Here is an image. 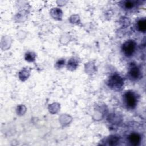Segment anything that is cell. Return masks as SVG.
I'll return each mask as SVG.
<instances>
[{"label": "cell", "mask_w": 146, "mask_h": 146, "mask_svg": "<svg viewBox=\"0 0 146 146\" xmlns=\"http://www.w3.org/2000/svg\"><path fill=\"white\" fill-rule=\"evenodd\" d=\"M135 47H136L135 42L133 40H129L125 42L123 44L122 50L124 54L126 56H130L133 54L135 50Z\"/></svg>", "instance_id": "cell-1"}, {"label": "cell", "mask_w": 146, "mask_h": 146, "mask_svg": "<svg viewBox=\"0 0 146 146\" xmlns=\"http://www.w3.org/2000/svg\"><path fill=\"white\" fill-rule=\"evenodd\" d=\"M125 101L127 105L131 108H134L136 105V98L134 94L131 91L127 92L124 95Z\"/></svg>", "instance_id": "cell-2"}, {"label": "cell", "mask_w": 146, "mask_h": 146, "mask_svg": "<svg viewBox=\"0 0 146 146\" xmlns=\"http://www.w3.org/2000/svg\"><path fill=\"white\" fill-rule=\"evenodd\" d=\"M123 84V79L119 75H113L109 81V86L113 89H118L122 86Z\"/></svg>", "instance_id": "cell-3"}, {"label": "cell", "mask_w": 146, "mask_h": 146, "mask_svg": "<svg viewBox=\"0 0 146 146\" xmlns=\"http://www.w3.org/2000/svg\"><path fill=\"white\" fill-rule=\"evenodd\" d=\"M128 139H129V141H130V143L132 145H137L139 144L141 138L139 134L136 133H131L129 136Z\"/></svg>", "instance_id": "cell-4"}, {"label": "cell", "mask_w": 146, "mask_h": 146, "mask_svg": "<svg viewBox=\"0 0 146 146\" xmlns=\"http://www.w3.org/2000/svg\"><path fill=\"white\" fill-rule=\"evenodd\" d=\"M129 74H130V75L132 78H133L134 79H136L139 76L140 71H139V68L136 66L133 65L130 68Z\"/></svg>", "instance_id": "cell-5"}, {"label": "cell", "mask_w": 146, "mask_h": 146, "mask_svg": "<svg viewBox=\"0 0 146 146\" xmlns=\"http://www.w3.org/2000/svg\"><path fill=\"white\" fill-rule=\"evenodd\" d=\"M138 29L141 31H145L146 30V22L145 19H141L137 23Z\"/></svg>", "instance_id": "cell-6"}, {"label": "cell", "mask_w": 146, "mask_h": 146, "mask_svg": "<svg viewBox=\"0 0 146 146\" xmlns=\"http://www.w3.org/2000/svg\"><path fill=\"white\" fill-rule=\"evenodd\" d=\"M124 6L127 9H131L134 6V3L131 1H127L124 3Z\"/></svg>", "instance_id": "cell-7"}]
</instances>
